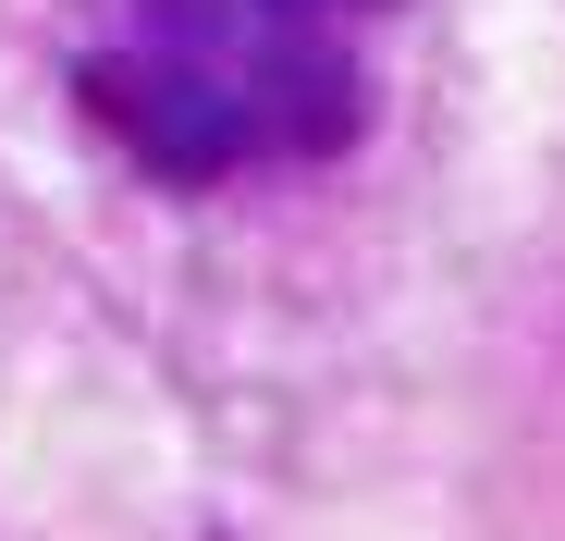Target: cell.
Here are the masks:
<instances>
[{
  "label": "cell",
  "mask_w": 565,
  "mask_h": 541,
  "mask_svg": "<svg viewBox=\"0 0 565 541\" xmlns=\"http://www.w3.org/2000/svg\"><path fill=\"white\" fill-rule=\"evenodd\" d=\"M356 25V0H86L74 99L160 185L332 160L369 112Z\"/></svg>",
  "instance_id": "obj_1"
},
{
  "label": "cell",
  "mask_w": 565,
  "mask_h": 541,
  "mask_svg": "<svg viewBox=\"0 0 565 541\" xmlns=\"http://www.w3.org/2000/svg\"><path fill=\"white\" fill-rule=\"evenodd\" d=\"M356 13H382V0H356Z\"/></svg>",
  "instance_id": "obj_2"
}]
</instances>
